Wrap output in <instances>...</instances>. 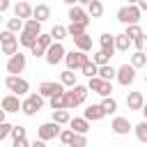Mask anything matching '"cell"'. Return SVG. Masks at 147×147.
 I'll return each instance as SVG.
<instances>
[{
	"instance_id": "cell-12",
	"label": "cell",
	"mask_w": 147,
	"mask_h": 147,
	"mask_svg": "<svg viewBox=\"0 0 147 147\" xmlns=\"http://www.w3.org/2000/svg\"><path fill=\"white\" fill-rule=\"evenodd\" d=\"M99 46H101L99 51H101L103 55L113 57V55H115V51H117V48H115V34H110V32H103V34L99 37Z\"/></svg>"
},
{
	"instance_id": "cell-4",
	"label": "cell",
	"mask_w": 147,
	"mask_h": 147,
	"mask_svg": "<svg viewBox=\"0 0 147 147\" xmlns=\"http://www.w3.org/2000/svg\"><path fill=\"white\" fill-rule=\"evenodd\" d=\"M87 62H90V55H87V53H80V51H67L64 64H67V69H69V71L83 69Z\"/></svg>"
},
{
	"instance_id": "cell-7",
	"label": "cell",
	"mask_w": 147,
	"mask_h": 147,
	"mask_svg": "<svg viewBox=\"0 0 147 147\" xmlns=\"http://www.w3.org/2000/svg\"><path fill=\"white\" fill-rule=\"evenodd\" d=\"M60 133H62V126H60V124H55V122H44V124L37 129V138H39V140H44V142L60 138Z\"/></svg>"
},
{
	"instance_id": "cell-25",
	"label": "cell",
	"mask_w": 147,
	"mask_h": 147,
	"mask_svg": "<svg viewBox=\"0 0 147 147\" xmlns=\"http://www.w3.org/2000/svg\"><path fill=\"white\" fill-rule=\"evenodd\" d=\"M85 30H87V23H69V25H67V32H69V37H71V39L83 37V34H85Z\"/></svg>"
},
{
	"instance_id": "cell-28",
	"label": "cell",
	"mask_w": 147,
	"mask_h": 147,
	"mask_svg": "<svg viewBox=\"0 0 147 147\" xmlns=\"http://www.w3.org/2000/svg\"><path fill=\"white\" fill-rule=\"evenodd\" d=\"M48 34L53 37V41H57V44H62V39H67V34H69V32H67V28H64V25H53Z\"/></svg>"
},
{
	"instance_id": "cell-54",
	"label": "cell",
	"mask_w": 147,
	"mask_h": 147,
	"mask_svg": "<svg viewBox=\"0 0 147 147\" xmlns=\"http://www.w3.org/2000/svg\"><path fill=\"white\" fill-rule=\"evenodd\" d=\"M60 147H64V145H60Z\"/></svg>"
},
{
	"instance_id": "cell-10",
	"label": "cell",
	"mask_w": 147,
	"mask_h": 147,
	"mask_svg": "<svg viewBox=\"0 0 147 147\" xmlns=\"http://www.w3.org/2000/svg\"><path fill=\"white\" fill-rule=\"evenodd\" d=\"M64 57H67V48H64L62 44H57V41H55V44L46 51V57H44V60H46L51 67H55V64L64 62Z\"/></svg>"
},
{
	"instance_id": "cell-53",
	"label": "cell",
	"mask_w": 147,
	"mask_h": 147,
	"mask_svg": "<svg viewBox=\"0 0 147 147\" xmlns=\"http://www.w3.org/2000/svg\"><path fill=\"white\" fill-rule=\"evenodd\" d=\"M0 23H2V14H0Z\"/></svg>"
},
{
	"instance_id": "cell-29",
	"label": "cell",
	"mask_w": 147,
	"mask_h": 147,
	"mask_svg": "<svg viewBox=\"0 0 147 147\" xmlns=\"http://www.w3.org/2000/svg\"><path fill=\"white\" fill-rule=\"evenodd\" d=\"M101 108H103L106 115L117 113V99H115V96H106V99H101Z\"/></svg>"
},
{
	"instance_id": "cell-3",
	"label": "cell",
	"mask_w": 147,
	"mask_h": 147,
	"mask_svg": "<svg viewBox=\"0 0 147 147\" xmlns=\"http://www.w3.org/2000/svg\"><path fill=\"white\" fill-rule=\"evenodd\" d=\"M5 87H7L11 94H16V96H23V94L30 92V83H28L25 78H21V76H7V78H5Z\"/></svg>"
},
{
	"instance_id": "cell-30",
	"label": "cell",
	"mask_w": 147,
	"mask_h": 147,
	"mask_svg": "<svg viewBox=\"0 0 147 147\" xmlns=\"http://www.w3.org/2000/svg\"><path fill=\"white\" fill-rule=\"evenodd\" d=\"M51 122H55V124H69L71 122V113L69 110H53V119Z\"/></svg>"
},
{
	"instance_id": "cell-20",
	"label": "cell",
	"mask_w": 147,
	"mask_h": 147,
	"mask_svg": "<svg viewBox=\"0 0 147 147\" xmlns=\"http://www.w3.org/2000/svg\"><path fill=\"white\" fill-rule=\"evenodd\" d=\"M32 18H34V21H39V23H44V21H48V18H51V7H48L46 2H39V5H34V11H32Z\"/></svg>"
},
{
	"instance_id": "cell-44",
	"label": "cell",
	"mask_w": 147,
	"mask_h": 147,
	"mask_svg": "<svg viewBox=\"0 0 147 147\" xmlns=\"http://www.w3.org/2000/svg\"><path fill=\"white\" fill-rule=\"evenodd\" d=\"M11 129H14V124H9V122H2V124H0V142L11 133Z\"/></svg>"
},
{
	"instance_id": "cell-41",
	"label": "cell",
	"mask_w": 147,
	"mask_h": 147,
	"mask_svg": "<svg viewBox=\"0 0 147 147\" xmlns=\"http://www.w3.org/2000/svg\"><path fill=\"white\" fill-rule=\"evenodd\" d=\"M25 133H28V129H25V126L14 124V129H11V133H9V136H11L14 140H21V138H25Z\"/></svg>"
},
{
	"instance_id": "cell-34",
	"label": "cell",
	"mask_w": 147,
	"mask_h": 147,
	"mask_svg": "<svg viewBox=\"0 0 147 147\" xmlns=\"http://www.w3.org/2000/svg\"><path fill=\"white\" fill-rule=\"evenodd\" d=\"M133 133H136V138L140 140V142H145L147 145V122L142 119V122H138L136 126H133Z\"/></svg>"
},
{
	"instance_id": "cell-2",
	"label": "cell",
	"mask_w": 147,
	"mask_h": 147,
	"mask_svg": "<svg viewBox=\"0 0 147 147\" xmlns=\"http://www.w3.org/2000/svg\"><path fill=\"white\" fill-rule=\"evenodd\" d=\"M41 106H44V96H41L39 92H32V94H28V96L23 99L21 113L28 115V117H32V115H37V113L41 110Z\"/></svg>"
},
{
	"instance_id": "cell-21",
	"label": "cell",
	"mask_w": 147,
	"mask_h": 147,
	"mask_svg": "<svg viewBox=\"0 0 147 147\" xmlns=\"http://www.w3.org/2000/svg\"><path fill=\"white\" fill-rule=\"evenodd\" d=\"M69 92H71V96H74V103H76V106L85 103V99H87V94H90L87 85H76V87H71Z\"/></svg>"
},
{
	"instance_id": "cell-19",
	"label": "cell",
	"mask_w": 147,
	"mask_h": 147,
	"mask_svg": "<svg viewBox=\"0 0 147 147\" xmlns=\"http://www.w3.org/2000/svg\"><path fill=\"white\" fill-rule=\"evenodd\" d=\"M69 129H71L74 133H78V136H87V131H90V122H87L85 117H71Z\"/></svg>"
},
{
	"instance_id": "cell-50",
	"label": "cell",
	"mask_w": 147,
	"mask_h": 147,
	"mask_svg": "<svg viewBox=\"0 0 147 147\" xmlns=\"http://www.w3.org/2000/svg\"><path fill=\"white\" fill-rule=\"evenodd\" d=\"M30 147H46V142L37 138V140H32V142H30Z\"/></svg>"
},
{
	"instance_id": "cell-5",
	"label": "cell",
	"mask_w": 147,
	"mask_h": 147,
	"mask_svg": "<svg viewBox=\"0 0 147 147\" xmlns=\"http://www.w3.org/2000/svg\"><path fill=\"white\" fill-rule=\"evenodd\" d=\"M87 90H90V92H94V94H99L101 99L113 96V83L101 80L99 76H94V78H90V80H87Z\"/></svg>"
},
{
	"instance_id": "cell-16",
	"label": "cell",
	"mask_w": 147,
	"mask_h": 147,
	"mask_svg": "<svg viewBox=\"0 0 147 147\" xmlns=\"http://www.w3.org/2000/svg\"><path fill=\"white\" fill-rule=\"evenodd\" d=\"M83 117H85L87 122H101V119L106 117V113H103L101 103H92V106H87V108H85Z\"/></svg>"
},
{
	"instance_id": "cell-9",
	"label": "cell",
	"mask_w": 147,
	"mask_h": 147,
	"mask_svg": "<svg viewBox=\"0 0 147 147\" xmlns=\"http://www.w3.org/2000/svg\"><path fill=\"white\" fill-rule=\"evenodd\" d=\"M67 90H64V85L57 80V83H53V80H44V83H39V94L44 96V99H53V96H60V94H64Z\"/></svg>"
},
{
	"instance_id": "cell-27",
	"label": "cell",
	"mask_w": 147,
	"mask_h": 147,
	"mask_svg": "<svg viewBox=\"0 0 147 147\" xmlns=\"http://www.w3.org/2000/svg\"><path fill=\"white\" fill-rule=\"evenodd\" d=\"M60 83H62L64 87H69V90L78 85V83H76V74H74V71H69V69H64V71L60 74Z\"/></svg>"
},
{
	"instance_id": "cell-11",
	"label": "cell",
	"mask_w": 147,
	"mask_h": 147,
	"mask_svg": "<svg viewBox=\"0 0 147 147\" xmlns=\"http://www.w3.org/2000/svg\"><path fill=\"white\" fill-rule=\"evenodd\" d=\"M122 87H129L133 80H136V69L126 62V64H122V67H117V78H115Z\"/></svg>"
},
{
	"instance_id": "cell-17",
	"label": "cell",
	"mask_w": 147,
	"mask_h": 147,
	"mask_svg": "<svg viewBox=\"0 0 147 147\" xmlns=\"http://www.w3.org/2000/svg\"><path fill=\"white\" fill-rule=\"evenodd\" d=\"M32 11H34V7L30 2H16L14 5V16L21 18V21H30L32 18Z\"/></svg>"
},
{
	"instance_id": "cell-13",
	"label": "cell",
	"mask_w": 147,
	"mask_h": 147,
	"mask_svg": "<svg viewBox=\"0 0 147 147\" xmlns=\"http://www.w3.org/2000/svg\"><path fill=\"white\" fill-rule=\"evenodd\" d=\"M110 129H113V133H117V136H129V131H133V124L126 119V117H113V122H110Z\"/></svg>"
},
{
	"instance_id": "cell-1",
	"label": "cell",
	"mask_w": 147,
	"mask_h": 147,
	"mask_svg": "<svg viewBox=\"0 0 147 147\" xmlns=\"http://www.w3.org/2000/svg\"><path fill=\"white\" fill-rule=\"evenodd\" d=\"M117 21L124 23V25H138V21H140V9H138V5H136V2H129V5L119 7V9H117Z\"/></svg>"
},
{
	"instance_id": "cell-52",
	"label": "cell",
	"mask_w": 147,
	"mask_h": 147,
	"mask_svg": "<svg viewBox=\"0 0 147 147\" xmlns=\"http://www.w3.org/2000/svg\"><path fill=\"white\" fill-rule=\"evenodd\" d=\"M142 115H145V122H147V101H145V106H142V110H140Z\"/></svg>"
},
{
	"instance_id": "cell-14",
	"label": "cell",
	"mask_w": 147,
	"mask_h": 147,
	"mask_svg": "<svg viewBox=\"0 0 147 147\" xmlns=\"http://www.w3.org/2000/svg\"><path fill=\"white\" fill-rule=\"evenodd\" d=\"M69 21H71V23H87V25H90L87 9H85L83 5H74V7H69Z\"/></svg>"
},
{
	"instance_id": "cell-24",
	"label": "cell",
	"mask_w": 147,
	"mask_h": 147,
	"mask_svg": "<svg viewBox=\"0 0 147 147\" xmlns=\"http://www.w3.org/2000/svg\"><path fill=\"white\" fill-rule=\"evenodd\" d=\"M99 78H101V80H108V83H113V80L117 78V69H115L113 64L99 67Z\"/></svg>"
},
{
	"instance_id": "cell-45",
	"label": "cell",
	"mask_w": 147,
	"mask_h": 147,
	"mask_svg": "<svg viewBox=\"0 0 147 147\" xmlns=\"http://www.w3.org/2000/svg\"><path fill=\"white\" fill-rule=\"evenodd\" d=\"M145 44H147V34H142V37H138V39L133 41V48H136L138 53H142V48H145Z\"/></svg>"
},
{
	"instance_id": "cell-33",
	"label": "cell",
	"mask_w": 147,
	"mask_h": 147,
	"mask_svg": "<svg viewBox=\"0 0 147 147\" xmlns=\"http://www.w3.org/2000/svg\"><path fill=\"white\" fill-rule=\"evenodd\" d=\"M18 44L25 46V48H34V46H37V37L30 34V32H21V34H18Z\"/></svg>"
},
{
	"instance_id": "cell-8",
	"label": "cell",
	"mask_w": 147,
	"mask_h": 147,
	"mask_svg": "<svg viewBox=\"0 0 147 147\" xmlns=\"http://www.w3.org/2000/svg\"><path fill=\"white\" fill-rule=\"evenodd\" d=\"M25 64H28V55H23L21 51L16 53V55H11V57H7V74L9 76H18V74H23V69H25Z\"/></svg>"
},
{
	"instance_id": "cell-49",
	"label": "cell",
	"mask_w": 147,
	"mask_h": 147,
	"mask_svg": "<svg viewBox=\"0 0 147 147\" xmlns=\"http://www.w3.org/2000/svg\"><path fill=\"white\" fill-rule=\"evenodd\" d=\"M136 5H138V9H140V11H147V0H138Z\"/></svg>"
},
{
	"instance_id": "cell-46",
	"label": "cell",
	"mask_w": 147,
	"mask_h": 147,
	"mask_svg": "<svg viewBox=\"0 0 147 147\" xmlns=\"http://www.w3.org/2000/svg\"><path fill=\"white\" fill-rule=\"evenodd\" d=\"M30 55H34V57H46V51H41L39 46H34V48H30Z\"/></svg>"
},
{
	"instance_id": "cell-40",
	"label": "cell",
	"mask_w": 147,
	"mask_h": 147,
	"mask_svg": "<svg viewBox=\"0 0 147 147\" xmlns=\"http://www.w3.org/2000/svg\"><path fill=\"white\" fill-rule=\"evenodd\" d=\"M48 103H51V108H53V110H67V108H64V94L48 99Z\"/></svg>"
},
{
	"instance_id": "cell-35",
	"label": "cell",
	"mask_w": 147,
	"mask_h": 147,
	"mask_svg": "<svg viewBox=\"0 0 147 147\" xmlns=\"http://www.w3.org/2000/svg\"><path fill=\"white\" fill-rule=\"evenodd\" d=\"M53 44H55V41H53V37H51L48 32H41V34L37 37V46H39L41 51H48V48H51Z\"/></svg>"
},
{
	"instance_id": "cell-31",
	"label": "cell",
	"mask_w": 147,
	"mask_h": 147,
	"mask_svg": "<svg viewBox=\"0 0 147 147\" xmlns=\"http://www.w3.org/2000/svg\"><path fill=\"white\" fill-rule=\"evenodd\" d=\"M23 25H25V21H21V18H16V16H14V18H7V30H9L11 34H16V32L21 34V32H23Z\"/></svg>"
},
{
	"instance_id": "cell-48",
	"label": "cell",
	"mask_w": 147,
	"mask_h": 147,
	"mask_svg": "<svg viewBox=\"0 0 147 147\" xmlns=\"http://www.w3.org/2000/svg\"><path fill=\"white\" fill-rule=\"evenodd\" d=\"M9 7H11V5H9V0H0V14H2V11H7Z\"/></svg>"
},
{
	"instance_id": "cell-26",
	"label": "cell",
	"mask_w": 147,
	"mask_h": 147,
	"mask_svg": "<svg viewBox=\"0 0 147 147\" xmlns=\"http://www.w3.org/2000/svg\"><path fill=\"white\" fill-rule=\"evenodd\" d=\"M131 46H133V44H131V39H129L124 32H122V34H115V48H117L119 53H126Z\"/></svg>"
},
{
	"instance_id": "cell-42",
	"label": "cell",
	"mask_w": 147,
	"mask_h": 147,
	"mask_svg": "<svg viewBox=\"0 0 147 147\" xmlns=\"http://www.w3.org/2000/svg\"><path fill=\"white\" fill-rule=\"evenodd\" d=\"M71 140H74V131H71V129H62V133H60V142H62L64 147H69Z\"/></svg>"
},
{
	"instance_id": "cell-18",
	"label": "cell",
	"mask_w": 147,
	"mask_h": 147,
	"mask_svg": "<svg viewBox=\"0 0 147 147\" xmlns=\"http://www.w3.org/2000/svg\"><path fill=\"white\" fill-rule=\"evenodd\" d=\"M145 106V94L142 92H129L126 94V108L129 110H142Z\"/></svg>"
},
{
	"instance_id": "cell-47",
	"label": "cell",
	"mask_w": 147,
	"mask_h": 147,
	"mask_svg": "<svg viewBox=\"0 0 147 147\" xmlns=\"http://www.w3.org/2000/svg\"><path fill=\"white\" fill-rule=\"evenodd\" d=\"M14 147H30V140H28V138H21V140H14Z\"/></svg>"
},
{
	"instance_id": "cell-43",
	"label": "cell",
	"mask_w": 147,
	"mask_h": 147,
	"mask_svg": "<svg viewBox=\"0 0 147 147\" xmlns=\"http://www.w3.org/2000/svg\"><path fill=\"white\" fill-rule=\"evenodd\" d=\"M69 147H87V136H78V133H74V140H71Z\"/></svg>"
},
{
	"instance_id": "cell-15",
	"label": "cell",
	"mask_w": 147,
	"mask_h": 147,
	"mask_svg": "<svg viewBox=\"0 0 147 147\" xmlns=\"http://www.w3.org/2000/svg\"><path fill=\"white\" fill-rule=\"evenodd\" d=\"M21 99L16 96V94H5L2 96V101H0V108L5 110V113H18L21 110Z\"/></svg>"
},
{
	"instance_id": "cell-6",
	"label": "cell",
	"mask_w": 147,
	"mask_h": 147,
	"mask_svg": "<svg viewBox=\"0 0 147 147\" xmlns=\"http://www.w3.org/2000/svg\"><path fill=\"white\" fill-rule=\"evenodd\" d=\"M0 46H2V55H16L18 53V37L11 34L9 30H2L0 32Z\"/></svg>"
},
{
	"instance_id": "cell-37",
	"label": "cell",
	"mask_w": 147,
	"mask_h": 147,
	"mask_svg": "<svg viewBox=\"0 0 147 147\" xmlns=\"http://www.w3.org/2000/svg\"><path fill=\"white\" fill-rule=\"evenodd\" d=\"M124 34H126V37L131 39V44H133V41H136L138 37H142L145 32H142V28H140V25H126V30H124Z\"/></svg>"
},
{
	"instance_id": "cell-51",
	"label": "cell",
	"mask_w": 147,
	"mask_h": 147,
	"mask_svg": "<svg viewBox=\"0 0 147 147\" xmlns=\"http://www.w3.org/2000/svg\"><path fill=\"white\" fill-rule=\"evenodd\" d=\"M5 117H7V113H5V110H2V108H0V124H2V122H7V119H5Z\"/></svg>"
},
{
	"instance_id": "cell-38",
	"label": "cell",
	"mask_w": 147,
	"mask_h": 147,
	"mask_svg": "<svg viewBox=\"0 0 147 147\" xmlns=\"http://www.w3.org/2000/svg\"><path fill=\"white\" fill-rule=\"evenodd\" d=\"M80 71H83V76H87V80H90V78H94V76H99V67H96L92 60H90V62H87Z\"/></svg>"
},
{
	"instance_id": "cell-23",
	"label": "cell",
	"mask_w": 147,
	"mask_h": 147,
	"mask_svg": "<svg viewBox=\"0 0 147 147\" xmlns=\"http://www.w3.org/2000/svg\"><path fill=\"white\" fill-rule=\"evenodd\" d=\"M74 44H76V51H80V53H87V51H92V37L85 32L83 37H76L74 39Z\"/></svg>"
},
{
	"instance_id": "cell-32",
	"label": "cell",
	"mask_w": 147,
	"mask_h": 147,
	"mask_svg": "<svg viewBox=\"0 0 147 147\" xmlns=\"http://www.w3.org/2000/svg\"><path fill=\"white\" fill-rule=\"evenodd\" d=\"M23 32H30V34L39 37V34H41V23H39V21H34V18H30V21H25Z\"/></svg>"
},
{
	"instance_id": "cell-22",
	"label": "cell",
	"mask_w": 147,
	"mask_h": 147,
	"mask_svg": "<svg viewBox=\"0 0 147 147\" xmlns=\"http://www.w3.org/2000/svg\"><path fill=\"white\" fill-rule=\"evenodd\" d=\"M87 16L90 18H101L103 16V2L101 0H90L87 2Z\"/></svg>"
},
{
	"instance_id": "cell-39",
	"label": "cell",
	"mask_w": 147,
	"mask_h": 147,
	"mask_svg": "<svg viewBox=\"0 0 147 147\" xmlns=\"http://www.w3.org/2000/svg\"><path fill=\"white\" fill-rule=\"evenodd\" d=\"M92 62H94L96 67H106V64H110V57H108V55H103L101 51H96V53L92 55Z\"/></svg>"
},
{
	"instance_id": "cell-36",
	"label": "cell",
	"mask_w": 147,
	"mask_h": 147,
	"mask_svg": "<svg viewBox=\"0 0 147 147\" xmlns=\"http://www.w3.org/2000/svg\"><path fill=\"white\" fill-rule=\"evenodd\" d=\"M129 64H131L133 69H140V67H145V64H147V55H145V51H142V53H138V51H136V53L131 55V62H129Z\"/></svg>"
}]
</instances>
